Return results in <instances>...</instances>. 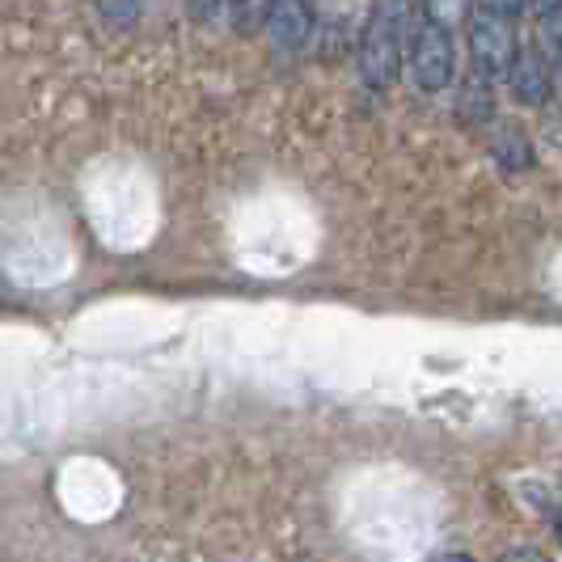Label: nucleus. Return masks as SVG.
<instances>
[{"mask_svg":"<svg viewBox=\"0 0 562 562\" xmlns=\"http://www.w3.org/2000/svg\"><path fill=\"white\" fill-rule=\"evenodd\" d=\"M402 47H406V9L376 4L364 26V43H360V77L368 89H390L397 81Z\"/></svg>","mask_w":562,"mask_h":562,"instance_id":"nucleus-1","label":"nucleus"},{"mask_svg":"<svg viewBox=\"0 0 562 562\" xmlns=\"http://www.w3.org/2000/svg\"><path fill=\"white\" fill-rule=\"evenodd\" d=\"M520 9L512 4H482L470 13V59H474V72L482 81H495V77H507L512 64H516V30H512V18Z\"/></svg>","mask_w":562,"mask_h":562,"instance_id":"nucleus-2","label":"nucleus"},{"mask_svg":"<svg viewBox=\"0 0 562 562\" xmlns=\"http://www.w3.org/2000/svg\"><path fill=\"white\" fill-rule=\"evenodd\" d=\"M457 52H452V30L440 18H423L411 34V72L423 93H440L452 81Z\"/></svg>","mask_w":562,"mask_h":562,"instance_id":"nucleus-3","label":"nucleus"},{"mask_svg":"<svg viewBox=\"0 0 562 562\" xmlns=\"http://www.w3.org/2000/svg\"><path fill=\"white\" fill-rule=\"evenodd\" d=\"M507 85H512V98L520 106H541L550 98V64L541 56V47H520L516 52V64L507 72Z\"/></svg>","mask_w":562,"mask_h":562,"instance_id":"nucleus-4","label":"nucleus"},{"mask_svg":"<svg viewBox=\"0 0 562 562\" xmlns=\"http://www.w3.org/2000/svg\"><path fill=\"white\" fill-rule=\"evenodd\" d=\"M313 34V13L305 4H271V43L283 56H296Z\"/></svg>","mask_w":562,"mask_h":562,"instance_id":"nucleus-5","label":"nucleus"},{"mask_svg":"<svg viewBox=\"0 0 562 562\" xmlns=\"http://www.w3.org/2000/svg\"><path fill=\"white\" fill-rule=\"evenodd\" d=\"M541 43H546V52H550V59L559 64L562 72V4L541 9Z\"/></svg>","mask_w":562,"mask_h":562,"instance_id":"nucleus-6","label":"nucleus"},{"mask_svg":"<svg viewBox=\"0 0 562 562\" xmlns=\"http://www.w3.org/2000/svg\"><path fill=\"white\" fill-rule=\"evenodd\" d=\"M461 111H470L474 119H486V114H491V89H486L482 77L465 81V89H461Z\"/></svg>","mask_w":562,"mask_h":562,"instance_id":"nucleus-7","label":"nucleus"},{"mask_svg":"<svg viewBox=\"0 0 562 562\" xmlns=\"http://www.w3.org/2000/svg\"><path fill=\"white\" fill-rule=\"evenodd\" d=\"M504 562H550V559H546L541 550H512Z\"/></svg>","mask_w":562,"mask_h":562,"instance_id":"nucleus-8","label":"nucleus"},{"mask_svg":"<svg viewBox=\"0 0 562 562\" xmlns=\"http://www.w3.org/2000/svg\"><path fill=\"white\" fill-rule=\"evenodd\" d=\"M431 562H474L470 554H440V559H431Z\"/></svg>","mask_w":562,"mask_h":562,"instance_id":"nucleus-9","label":"nucleus"},{"mask_svg":"<svg viewBox=\"0 0 562 562\" xmlns=\"http://www.w3.org/2000/svg\"><path fill=\"white\" fill-rule=\"evenodd\" d=\"M554 533H559V541H562V512H559V520H554Z\"/></svg>","mask_w":562,"mask_h":562,"instance_id":"nucleus-10","label":"nucleus"}]
</instances>
